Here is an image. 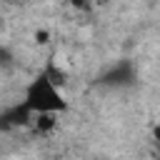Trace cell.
<instances>
[{
  "label": "cell",
  "instance_id": "obj_1",
  "mask_svg": "<svg viewBox=\"0 0 160 160\" xmlns=\"http://www.w3.org/2000/svg\"><path fill=\"white\" fill-rule=\"evenodd\" d=\"M25 108L30 112H60L68 108L62 95L58 92V85H52L45 75H38L25 92Z\"/></svg>",
  "mask_w": 160,
  "mask_h": 160
},
{
  "label": "cell",
  "instance_id": "obj_6",
  "mask_svg": "<svg viewBox=\"0 0 160 160\" xmlns=\"http://www.w3.org/2000/svg\"><path fill=\"white\" fill-rule=\"evenodd\" d=\"M48 38H50L48 30H38V32H35V40H38V42H48Z\"/></svg>",
  "mask_w": 160,
  "mask_h": 160
},
{
  "label": "cell",
  "instance_id": "obj_7",
  "mask_svg": "<svg viewBox=\"0 0 160 160\" xmlns=\"http://www.w3.org/2000/svg\"><path fill=\"white\" fill-rule=\"evenodd\" d=\"M10 2H25V0H10Z\"/></svg>",
  "mask_w": 160,
  "mask_h": 160
},
{
  "label": "cell",
  "instance_id": "obj_3",
  "mask_svg": "<svg viewBox=\"0 0 160 160\" xmlns=\"http://www.w3.org/2000/svg\"><path fill=\"white\" fill-rule=\"evenodd\" d=\"M42 75H45V78H48V80H50L52 85H65V80H68V75H65L62 70H58L55 65H50V68H48V70H45Z\"/></svg>",
  "mask_w": 160,
  "mask_h": 160
},
{
  "label": "cell",
  "instance_id": "obj_5",
  "mask_svg": "<svg viewBox=\"0 0 160 160\" xmlns=\"http://www.w3.org/2000/svg\"><path fill=\"white\" fill-rule=\"evenodd\" d=\"M10 62H12V55H10V50L0 48V65H2V68H8Z\"/></svg>",
  "mask_w": 160,
  "mask_h": 160
},
{
  "label": "cell",
  "instance_id": "obj_4",
  "mask_svg": "<svg viewBox=\"0 0 160 160\" xmlns=\"http://www.w3.org/2000/svg\"><path fill=\"white\" fill-rule=\"evenodd\" d=\"M55 125V112H38V130H52Z\"/></svg>",
  "mask_w": 160,
  "mask_h": 160
},
{
  "label": "cell",
  "instance_id": "obj_2",
  "mask_svg": "<svg viewBox=\"0 0 160 160\" xmlns=\"http://www.w3.org/2000/svg\"><path fill=\"white\" fill-rule=\"evenodd\" d=\"M130 80H132V65H130V62L115 65V68L102 78V82H108V85H128Z\"/></svg>",
  "mask_w": 160,
  "mask_h": 160
}]
</instances>
